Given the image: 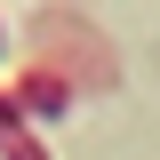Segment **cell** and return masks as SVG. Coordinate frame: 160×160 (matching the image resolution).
<instances>
[{
	"instance_id": "1",
	"label": "cell",
	"mask_w": 160,
	"mask_h": 160,
	"mask_svg": "<svg viewBox=\"0 0 160 160\" xmlns=\"http://www.w3.org/2000/svg\"><path fill=\"white\" fill-rule=\"evenodd\" d=\"M8 160H48V152H40V136H16V144H8Z\"/></svg>"
}]
</instances>
